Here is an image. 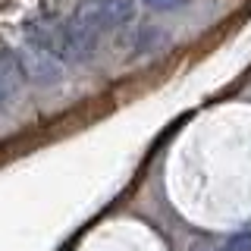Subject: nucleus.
I'll list each match as a JSON object with an SVG mask.
<instances>
[{"instance_id": "1", "label": "nucleus", "mask_w": 251, "mask_h": 251, "mask_svg": "<svg viewBox=\"0 0 251 251\" xmlns=\"http://www.w3.org/2000/svg\"><path fill=\"white\" fill-rule=\"evenodd\" d=\"M75 16L94 31H110V28H120L126 22H132L135 0H82Z\"/></svg>"}, {"instance_id": "2", "label": "nucleus", "mask_w": 251, "mask_h": 251, "mask_svg": "<svg viewBox=\"0 0 251 251\" xmlns=\"http://www.w3.org/2000/svg\"><path fill=\"white\" fill-rule=\"evenodd\" d=\"M22 69H25V75H31L35 82H57L60 78V60H57V50H50L47 44L41 41H28L25 50H22Z\"/></svg>"}, {"instance_id": "3", "label": "nucleus", "mask_w": 251, "mask_h": 251, "mask_svg": "<svg viewBox=\"0 0 251 251\" xmlns=\"http://www.w3.org/2000/svg\"><path fill=\"white\" fill-rule=\"evenodd\" d=\"M22 82H25L22 60L10 50H0V113L16 104V98L22 94Z\"/></svg>"}, {"instance_id": "4", "label": "nucleus", "mask_w": 251, "mask_h": 251, "mask_svg": "<svg viewBox=\"0 0 251 251\" xmlns=\"http://www.w3.org/2000/svg\"><path fill=\"white\" fill-rule=\"evenodd\" d=\"M223 251H251V232H239L223 245Z\"/></svg>"}, {"instance_id": "5", "label": "nucleus", "mask_w": 251, "mask_h": 251, "mask_svg": "<svg viewBox=\"0 0 251 251\" xmlns=\"http://www.w3.org/2000/svg\"><path fill=\"white\" fill-rule=\"evenodd\" d=\"M151 10H176V6H182L185 0H145Z\"/></svg>"}]
</instances>
